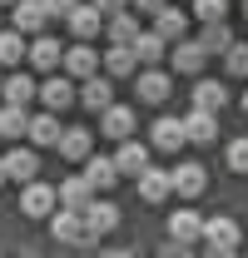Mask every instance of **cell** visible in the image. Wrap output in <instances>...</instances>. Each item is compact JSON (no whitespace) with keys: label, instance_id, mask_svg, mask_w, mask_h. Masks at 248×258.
Masks as SVG:
<instances>
[{"label":"cell","instance_id":"8d00e7d4","mask_svg":"<svg viewBox=\"0 0 248 258\" xmlns=\"http://www.w3.org/2000/svg\"><path fill=\"white\" fill-rule=\"evenodd\" d=\"M40 5H45V15H50V20H65V15H70L80 0H40Z\"/></svg>","mask_w":248,"mask_h":258},{"label":"cell","instance_id":"ab89813d","mask_svg":"<svg viewBox=\"0 0 248 258\" xmlns=\"http://www.w3.org/2000/svg\"><path fill=\"white\" fill-rule=\"evenodd\" d=\"M164 5H169V0H129V10H149V15L164 10Z\"/></svg>","mask_w":248,"mask_h":258},{"label":"cell","instance_id":"e575fe53","mask_svg":"<svg viewBox=\"0 0 248 258\" xmlns=\"http://www.w3.org/2000/svg\"><path fill=\"white\" fill-rule=\"evenodd\" d=\"M194 15H199L204 25H214V20H228V0H194Z\"/></svg>","mask_w":248,"mask_h":258},{"label":"cell","instance_id":"d6a6232c","mask_svg":"<svg viewBox=\"0 0 248 258\" xmlns=\"http://www.w3.org/2000/svg\"><path fill=\"white\" fill-rule=\"evenodd\" d=\"M25 50H30L25 35H20V30H5V35H0V70H15V64L25 60Z\"/></svg>","mask_w":248,"mask_h":258},{"label":"cell","instance_id":"2e32d148","mask_svg":"<svg viewBox=\"0 0 248 258\" xmlns=\"http://www.w3.org/2000/svg\"><path fill=\"white\" fill-rule=\"evenodd\" d=\"M99 134L114 139V144H119V139H134V109H129V104H109V109L99 114Z\"/></svg>","mask_w":248,"mask_h":258},{"label":"cell","instance_id":"4dcf8cb0","mask_svg":"<svg viewBox=\"0 0 248 258\" xmlns=\"http://www.w3.org/2000/svg\"><path fill=\"white\" fill-rule=\"evenodd\" d=\"M25 129H30V109L0 104V139H25Z\"/></svg>","mask_w":248,"mask_h":258},{"label":"cell","instance_id":"7c38bea8","mask_svg":"<svg viewBox=\"0 0 248 258\" xmlns=\"http://www.w3.org/2000/svg\"><path fill=\"white\" fill-rule=\"evenodd\" d=\"M134 90H139V104H164L174 95V80H169V70H139Z\"/></svg>","mask_w":248,"mask_h":258},{"label":"cell","instance_id":"60d3db41","mask_svg":"<svg viewBox=\"0 0 248 258\" xmlns=\"http://www.w3.org/2000/svg\"><path fill=\"white\" fill-rule=\"evenodd\" d=\"M199 258H238V248H209V243H204V253Z\"/></svg>","mask_w":248,"mask_h":258},{"label":"cell","instance_id":"7a4b0ae2","mask_svg":"<svg viewBox=\"0 0 248 258\" xmlns=\"http://www.w3.org/2000/svg\"><path fill=\"white\" fill-rule=\"evenodd\" d=\"M60 75H70V80H90V75H99V50H94L90 40H75V45H65Z\"/></svg>","mask_w":248,"mask_h":258},{"label":"cell","instance_id":"e0dca14e","mask_svg":"<svg viewBox=\"0 0 248 258\" xmlns=\"http://www.w3.org/2000/svg\"><path fill=\"white\" fill-rule=\"evenodd\" d=\"M169 238L199 248V238H204V219H199L194 209H174V214H169Z\"/></svg>","mask_w":248,"mask_h":258},{"label":"cell","instance_id":"681fc988","mask_svg":"<svg viewBox=\"0 0 248 258\" xmlns=\"http://www.w3.org/2000/svg\"><path fill=\"white\" fill-rule=\"evenodd\" d=\"M0 5H15V0H0Z\"/></svg>","mask_w":248,"mask_h":258},{"label":"cell","instance_id":"c3c4849f","mask_svg":"<svg viewBox=\"0 0 248 258\" xmlns=\"http://www.w3.org/2000/svg\"><path fill=\"white\" fill-rule=\"evenodd\" d=\"M243 20H248V0H243Z\"/></svg>","mask_w":248,"mask_h":258},{"label":"cell","instance_id":"8fae6325","mask_svg":"<svg viewBox=\"0 0 248 258\" xmlns=\"http://www.w3.org/2000/svg\"><path fill=\"white\" fill-rule=\"evenodd\" d=\"M109 159H114V169H119V179H124V174L139 179V174L149 169V144H139V139H119V149H114Z\"/></svg>","mask_w":248,"mask_h":258},{"label":"cell","instance_id":"603a6c76","mask_svg":"<svg viewBox=\"0 0 248 258\" xmlns=\"http://www.w3.org/2000/svg\"><path fill=\"white\" fill-rule=\"evenodd\" d=\"M85 179H90L94 194H104V189H114V184H119V169H114L109 154H90V159H85Z\"/></svg>","mask_w":248,"mask_h":258},{"label":"cell","instance_id":"52a82bcc","mask_svg":"<svg viewBox=\"0 0 248 258\" xmlns=\"http://www.w3.org/2000/svg\"><path fill=\"white\" fill-rule=\"evenodd\" d=\"M199 243H209V248H243V228H238V219L218 214V219H204V238Z\"/></svg>","mask_w":248,"mask_h":258},{"label":"cell","instance_id":"30bf717a","mask_svg":"<svg viewBox=\"0 0 248 258\" xmlns=\"http://www.w3.org/2000/svg\"><path fill=\"white\" fill-rule=\"evenodd\" d=\"M0 159H5V179L20 184V189L40 179V154H35V149H10V154H0Z\"/></svg>","mask_w":248,"mask_h":258},{"label":"cell","instance_id":"8992f818","mask_svg":"<svg viewBox=\"0 0 248 258\" xmlns=\"http://www.w3.org/2000/svg\"><path fill=\"white\" fill-rule=\"evenodd\" d=\"M75 99H80L85 109H94V114H104V109L114 104V80H109V75H90V80L75 85Z\"/></svg>","mask_w":248,"mask_h":258},{"label":"cell","instance_id":"f1b7e54d","mask_svg":"<svg viewBox=\"0 0 248 258\" xmlns=\"http://www.w3.org/2000/svg\"><path fill=\"white\" fill-rule=\"evenodd\" d=\"M104 35H109V45H134V35H139V15H134V10L109 15V20H104Z\"/></svg>","mask_w":248,"mask_h":258},{"label":"cell","instance_id":"83f0119b","mask_svg":"<svg viewBox=\"0 0 248 258\" xmlns=\"http://www.w3.org/2000/svg\"><path fill=\"white\" fill-rule=\"evenodd\" d=\"M35 90H40V85H35L30 75H20V70H15V75H5V80H0V95H5V104H20V109H30V99H35Z\"/></svg>","mask_w":248,"mask_h":258},{"label":"cell","instance_id":"ac0fdd59","mask_svg":"<svg viewBox=\"0 0 248 258\" xmlns=\"http://www.w3.org/2000/svg\"><path fill=\"white\" fill-rule=\"evenodd\" d=\"M60 149L65 159H75V164H85L94 154V129H80V124H65V134H60Z\"/></svg>","mask_w":248,"mask_h":258},{"label":"cell","instance_id":"f6af8a7d","mask_svg":"<svg viewBox=\"0 0 248 258\" xmlns=\"http://www.w3.org/2000/svg\"><path fill=\"white\" fill-rule=\"evenodd\" d=\"M0 184H10V179H5V159H0Z\"/></svg>","mask_w":248,"mask_h":258},{"label":"cell","instance_id":"7402d4cb","mask_svg":"<svg viewBox=\"0 0 248 258\" xmlns=\"http://www.w3.org/2000/svg\"><path fill=\"white\" fill-rule=\"evenodd\" d=\"M129 50H134V60H139V70H159V60H169V45H164V40H159L154 30H139Z\"/></svg>","mask_w":248,"mask_h":258},{"label":"cell","instance_id":"ffe728a7","mask_svg":"<svg viewBox=\"0 0 248 258\" xmlns=\"http://www.w3.org/2000/svg\"><path fill=\"white\" fill-rule=\"evenodd\" d=\"M169 64H174V75H199L209 64V55L199 40H179V45H169Z\"/></svg>","mask_w":248,"mask_h":258},{"label":"cell","instance_id":"9a60e30c","mask_svg":"<svg viewBox=\"0 0 248 258\" xmlns=\"http://www.w3.org/2000/svg\"><path fill=\"white\" fill-rule=\"evenodd\" d=\"M189 139H184V119H174V114H164L154 119V134H149V149H164V154H179Z\"/></svg>","mask_w":248,"mask_h":258},{"label":"cell","instance_id":"277c9868","mask_svg":"<svg viewBox=\"0 0 248 258\" xmlns=\"http://www.w3.org/2000/svg\"><path fill=\"white\" fill-rule=\"evenodd\" d=\"M55 209H60L55 184H40V179H35V184H25V189H20V214H25V219H50Z\"/></svg>","mask_w":248,"mask_h":258},{"label":"cell","instance_id":"5bb4252c","mask_svg":"<svg viewBox=\"0 0 248 258\" xmlns=\"http://www.w3.org/2000/svg\"><path fill=\"white\" fill-rule=\"evenodd\" d=\"M154 35L164 40V45H179V40H189V10H174V5L154 10Z\"/></svg>","mask_w":248,"mask_h":258},{"label":"cell","instance_id":"44dd1931","mask_svg":"<svg viewBox=\"0 0 248 258\" xmlns=\"http://www.w3.org/2000/svg\"><path fill=\"white\" fill-rule=\"evenodd\" d=\"M55 199H60V209H75V214H85V209H90V199H94V189H90V179H85V174H70V179H60Z\"/></svg>","mask_w":248,"mask_h":258},{"label":"cell","instance_id":"d590c367","mask_svg":"<svg viewBox=\"0 0 248 258\" xmlns=\"http://www.w3.org/2000/svg\"><path fill=\"white\" fill-rule=\"evenodd\" d=\"M228 169H233V174H248V134H238V139L228 144Z\"/></svg>","mask_w":248,"mask_h":258},{"label":"cell","instance_id":"816d5d0a","mask_svg":"<svg viewBox=\"0 0 248 258\" xmlns=\"http://www.w3.org/2000/svg\"><path fill=\"white\" fill-rule=\"evenodd\" d=\"M134 258H139V253H134Z\"/></svg>","mask_w":248,"mask_h":258},{"label":"cell","instance_id":"836d02e7","mask_svg":"<svg viewBox=\"0 0 248 258\" xmlns=\"http://www.w3.org/2000/svg\"><path fill=\"white\" fill-rule=\"evenodd\" d=\"M223 64H228V75H238V80L248 75V45L243 40H233V45L223 50Z\"/></svg>","mask_w":248,"mask_h":258},{"label":"cell","instance_id":"ee69618b","mask_svg":"<svg viewBox=\"0 0 248 258\" xmlns=\"http://www.w3.org/2000/svg\"><path fill=\"white\" fill-rule=\"evenodd\" d=\"M70 258H94V248H70Z\"/></svg>","mask_w":248,"mask_h":258},{"label":"cell","instance_id":"1f68e13d","mask_svg":"<svg viewBox=\"0 0 248 258\" xmlns=\"http://www.w3.org/2000/svg\"><path fill=\"white\" fill-rule=\"evenodd\" d=\"M199 45H204V55H223V50L233 45V30H228V20H214V25H204V30H199Z\"/></svg>","mask_w":248,"mask_h":258},{"label":"cell","instance_id":"7bdbcfd3","mask_svg":"<svg viewBox=\"0 0 248 258\" xmlns=\"http://www.w3.org/2000/svg\"><path fill=\"white\" fill-rule=\"evenodd\" d=\"M20 258H45V248H20Z\"/></svg>","mask_w":248,"mask_h":258},{"label":"cell","instance_id":"cb8c5ba5","mask_svg":"<svg viewBox=\"0 0 248 258\" xmlns=\"http://www.w3.org/2000/svg\"><path fill=\"white\" fill-rule=\"evenodd\" d=\"M184 139H189V144H214V139H218V114L189 109V114H184Z\"/></svg>","mask_w":248,"mask_h":258},{"label":"cell","instance_id":"7dc6e473","mask_svg":"<svg viewBox=\"0 0 248 258\" xmlns=\"http://www.w3.org/2000/svg\"><path fill=\"white\" fill-rule=\"evenodd\" d=\"M238 258H248V248H238Z\"/></svg>","mask_w":248,"mask_h":258},{"label":"cell","instance_id":"9c48e42d","mask_svg":"<svg viewBox=\"0 0 248 258\" xmlns=\"http://www.w3.org/2000/svg\"><path fill=\"white\" fill-rule=\"evenodd\" d=\"M45 25H50V15H45V5H40V0H15V5H10V30H20V35H45Z\"/></svg>","mask_w":248,"mask_h":258},{"label":"cell","instance_id":"f907efd6","mask_svg":"<svg viewBox=\"0 0 248 258\" xmlns=\"http://www.w3.org/2000/svg\"><path fill=\"white\" fill-rule=\"evenodd\" d=\"M0 80H5V70H0Z\"/></svg>","mask_w":248,"mask_h":258},{"label":"cell","instance_id":"4fadbf2b","mask_svg":"<svg viewBox=\"0 0 248 258\" xmlns=\"http://www.w3.org/2000/svg\"><path fill=\"white\" fill-rule=\"evenodd\" d=\"M25 60H30L35 70H45V75H55V70H60V60H65V45L55 40V35H35L30 50H25Z\"/></svg>","mask_w":248,"mask_h":258},{"label":"cell","instance_id":"f546056e","mask_svg":"<svg viewBox=\"0 0 248 258\" xmlns=\"http://www.w3.org/2000/svg\"><path fill=\"white\" fill-rule=\"evenodd\" d=\"M228 104V90L218 85V80H199L194 85V109H204V114H218Z\"/></svg>","mask_w":248,"mask_h":258},{"label":"cell","instance_id":"5b68a950","mask_svg":"<svg viewBox=\"0 0 248 258\" xmlns=\"http://www.w3.org/2000/svg\"><path fill=\"white\" fill-rule=\"evenodd\" d=\"M35 99H40V104H45L50 114H60V109H70V104H75V80L55 70L50 80H40V90H35Z\"/></svg>","mask_w":248,"mask_h":258},{"label":"cell","instance_id":"ba28073f","mask_svg":"<svg viewBox=\"0 0 248 258\" xmlns=\"http://www.w3.org/2000/svg\"><path fill=\"white\" fill-rule=\"evenodd\" d=\"M124 224L119 204H109V199H90V209H85V228H90V238H104V233H114Z\"/></svg>","mask_w":248,"mask_h":258},{"label":"cell","instance_id":"bcb514c9","mask_svg":"<svg viewBox=\"0 0 248 258\" xmlns=\"http://www.w3.org/2000/svg\"><path fill=\"white\" fill-rule=\"evenodd\" d=\"M243 114H248V90H243Z\"/></svg>","mask_w":248,"mask_h":258},{"label":"cell","instance_id":"f35d334b","mask_svg":"<svg viewBox=\"0 0 248 258\" xmlns=\"http://www.w3.org/2000/svg\"><path fill=\"white\" fill-rule=\"evenodd\" d=\"M90 5L104 15V20H109V15H119V10H129V0H90Z\"/></svg>","mask_w":248,"mask_h":258},{"label":"cell","instance_id":"d4e9b609","mask_svg":"<svg viewBox=\"0 0 248 258\" xmlns=\"http://www.w3.org/2000/svg\"><path fill=\"white\" fill-rule=\"evenodd\" d=\"M70 30H75V40H94V35H104V15L94 10V5H75L70 15Z\"/></svg>","mask_w":248,"mask_h":258},{"label":"cell","instance_id":"f5cc1de1","mask_svg":"<svg viewBox=\"0 0 248 258\" xmlns=\"http://www.w3.org/2000/svg\"><path fill=\"white\" fill-rule=\"evenodd\" d=\"M0 258H5V253H0Z\"/></svg>","mask_w":248,"mask_h":258},{"label":"cell","instance_id":"4316f807","mask_svg":"<svg viewBox=\"0 0 248 258\" xmlns=\"http://www.w3.org/2000/svg\"><path fill=\"white\" fill-rule=\"evenodd\" d=\"M99 64H104V75H109V80L139 75V60H134V50H129V45H109V50L99 55Z\"/></svg>","mask_w":248,"mask_h":258},{"label":"cell","instance_id":"484cf974","mask_svg":"<svg viewBox=\"0 0 248 258\" xmlns=\"http://www.w3.org/2000/svg\"><path fill=\"white\" fill-rule=\"evenodd\" d=\"M134 184H139V199H144V204H164V199L174 194V184H169V169H144Z\"/></svg>","mask_w":248,"mask_h":258},{"label":"cell","instance_id":"6da1fadb","mask_svg":"<svg viewBox=\"0 0 248 258\" xmlns=\"http://www.w3.org/2000/svg\"><path fill=\"white\" fill-rule=\"evenodd\" d=\"M50 238L60 248H94L99 243V238H90V228H85V214H75V209H55L50 214Z\"/></svg>","mask_w":248,"mask_h":258},{"label":"cell","instance_id":"d6986e66","mask_svg":"<svg viewBox=\"0 0 248 258\" xmlns=\"http://www.w3.org/2000/svg\"><path fill=\"white\" fill-rule=\"evenodd\" d=\"M60 114H50V109H40V114H30V129H25V139H30L35 149H50V144H60Z\"/></svg>","mask_w":248,"mask_h":258},{"label":"cell","instance_id":"3957f363","mask_svg":"<svg viewBox=\"0 0 248 258\" xmlns=\"http://www.w3.org/2000/svg\"><path fill=\"white\" fill-rule=\"evenodd\" d=\"M169 184H174L179 199H199V194L209 189V169H204L199 159H184V164H174V169H169Z\"/></svg>","mask_w":248,"mask_h":258},{"label":"cell","instance_id":"b9f144b4","mask_svg":"<svg viewBox=\"0 0 248 258\" xmlns=\"http://www.w3.org/2000/svg\"><path fill=\"white\" fill-rule=\"evenodd\" d=\"M94 258H134V253H129V248H99Z\"/></svg>","mask_w":248,"mask_h":258},{"label":"cell","instance_id":"74e56055","mask_svg":"<svg viewBox=\"0 0 248 258\" xmlns=\"http://www.w3.org/2000/svg\"><path fill=\"white\" fill-rule=\"evenodd\" d=\"M154 258H199V253H194L189 243H174V238H169V243H164V248H159Z\"/></svg>","mask_w":248,"mask_h":258}]
</instances>
